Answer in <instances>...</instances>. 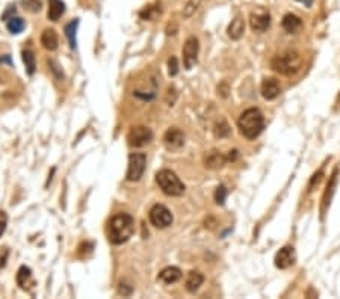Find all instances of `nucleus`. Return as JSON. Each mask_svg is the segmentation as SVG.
Here are the masks:
<instances>
[{
	"mask_svg": "<svg viewBox=\"0 0 340 299\" xmlns=\"http://www.w3.org/2000/svg\"><path fill=\"white\" fill-rule=\"evenodd\" d=\"M153 139V132L148 129V127H144V125H139V127H133L129 135H127V142L130 147H135V148H141L147 144H150Z\"/></svg>",
	"mask_w": 340,
	"mask_h": 299,
	"instance_id": "nucleus-6",
	"label": "nucleus"
},
{
	"mask_svg": "<svg viewBox=\"0 0 340 299\" xmlns=\"http://www.w3.org/2000/svg\"><path fill=\"white\" fill-rule=\"evenodd\" d=\"M204 283V275L201 273V272H198V270H192L189 275H187V280H186V289H187V292H190V293H195L198 289H200V286Z\"/></svg>",
	"mask_w": 340,
	"mask_h": 299,
	"instance_id": "nucleus-15",
	"label": "nucleus"
},
{
	"mask_svg": "<svg viewBox=\"0 0 340 299\" xmlns=\"http://www.w3.org/2000/svg\"><path fill=\"white\" fill-rule=\"evenodd\" d=\"M26 28V23H25V20L23 18H20V17H11L8 22H6V29L9 30V33H12V35H18V33H22L23 30Z\"/></svg>",
	"mask_w": 340,
	"mask_h": 299,
	"instance_id": "nucleus-20",
	"label": "nucleus"
},
{
	"mask_svg": "<svg viewBox=\"0 0 340 299\" xmlns=\"http://www.w3.org/2000/svg\"><path fill=\"white\" fill-rule=\"evenodd\" d=\"M336 183H337V169L333 173L331 180H330V183H328V186H327V190H325V194H324V200H322V211H325L327 206H330V200H331V197H333V194H334Z\"/></svg>",
	"mask_w": 340,
	"mask_h": 299,
	"instance_id": "nucleus-19",
	"label": "nucleus"
},
{
	"mask_svg": "<svg viewBox=\"0 0 340 299\" xmlns=\"http://www.w3.org/2000/svg\"><path fill=\"white\" fill-rule=\"evenodd\" d=\"M168 73H169V76H176L179 73V60L174 56L168 60Z\"/></svg>",
	"mask_w": 340,
	"mask_h": 299,
	"instance_id": "nucleus-29",
	"label": "nucleus"
},
{
	"mask_svg": "<svg viewBox=\"0 0 340 299\" xmlns=\"http://www.w3.org/2000/svg\"><path fill=\"white\" fill-rule=\"evenodd\" d=\"M245 32V23H244V18L241 15H238L235 20H231L228 29H227V33L231 39H239Z\"/></svg>",
	"mask_w": 340,
	"mask_h": 299,
	"instance_id": "nucleus-16",
	"label": "nucleus"
},
{
	"mask_svg": "<svg viewBox=\"0 0 340 299\" xmlns=\"http://www.w3.org/2000/svg\"><path fill=\"white\" fill-rule=\"evenodd\" d=\"M41 44L46 50H56L58 46H59V38H58V33L55 32V29H46L41 33Z\"/></svg>",
	"mask_w": 340,
	"mask_h": 299,
	"instance_id": "nucleus-12",
	"label": "nucleus"
},
{
	"mask_svg": "<svg viewBox=\"0 0 340 299\" xmlns=\"http://www.w3.org/2000/svg\"><path fill=\"white\" fill-rule=\"evenodd\" d=\"M77 26H79V20H74V22H71L65 26V35L68 38V42H70L71 49H76V46H77V41H76Z\"/></svg>",
	"mask_w": 340,
	"mask_h": 299,
	"instance_id": "nucleus-22",
	"label": "nucleus"
},
{
	"mask_svg": "<svg viewBox=\"0 0 340 299\" xmlns=\"http://www.w3.org/2000/svg\"><path fill=\"white\" fill-rule=\"evenodd\" d=\"M148 218H150V222L155 225L156 228H160V230H163V228H166L173 224V213L162 204L153 206L150 213H148Z\"/></svg>",
	"mask_w": 340,
	"mask_h": 299,
	"instance_id": "nucleus-7",
	"label": "nucleus"
},
{
	"mask_svg": "<svg viewBox=\"0 0 340 299\" xmlns=\"http://www.w3.org/2000/svg\"><path fill=\"white\" fill-rule=\"evenodd\" d=\"M14 15H15V6H14V8H12V6H9V8L6 9V12L2 15V20L8 22V20H9L11 17H14Z\"/></svg>",
	"mask_w": 340,
	"mask_h": 299,
	"instance_id": "nucleus-31",
	"label": "nucleus"
},
{
	"mask_svg": "<svg viewBox=\"0 0 340 299\" xmlns=\"http://www.w3.org/2000/svg\"><path fill=\"white\" fill-rule=\"evenodd\" d=\"M227 162V157H224L221 153L218 151H212L207 159H206V166L207 168H212V169H217V168H221L224 163Z\"/></svg>",
	"mask_w": 340,
	"mask_h": 299,
	"instance_id": "nucleus-21",
	"label": "nucleus"
},
{
	"mask_svg": "<svg viewBox=\"0 0 340 299\" xmlns=\"http://www.w3.org/2000/svg\"><path fill=\"white\" fill-rule=\"evenodd\" d=\"M198 50H200L198 39H197L195 36H189V38L186 39L185 47H183V62H185V68L190 70V68L197 63Z\"/></svg>",
	"mask_w": 340,
	"mask_h": 299,
	"instance_id": "nucleus-9",
	"label": "nucleus"
},
{
	"mask_svg": "<svg viewBox=\"0 0 340 299\" xmlns=\"http://www.w3.org/2000/svg\"><path fill=\"white\" fill-rule=\"evenodd\" d=\"M272 68L280 73V74H286V76H290V74H295L300 67H301V56L295 52H287L284 55H279L275 56L272 62H271Z\"/></svg>",
	"mask_w": 340,
	"mask_h": 299,
	"instance_id": "nucleus-4",
	"label": "nucleus"
},
{
	"mask_svg": "<svg viewBox=\"0 0 340 299\" xmlns=\"http://www.w3.org/2000/svg\"><path fill=\"white\" fill-rule=\"evenodd\" d=\"M301 2H303V3H306L307 6H310V5H311V0H301Z\"/></svg>",
	"mask_w": 340,
	"mask_h": 299,
	"instance_id": "nucleus-35",
	"label": "nucleus"
},
{
	"mask_svg": "<svg viewBox=\"0 0 340 299\" xmlns=\"http://www.w3.org/2000/svg\"><path fill=\"white\" fill-rule=\"evenodd\" d=\"M295 262V251L292 246H284L281 248L277 255H275V266L279 269H287L293 265Z\"/></svg>",
	"mask_w": 340,
	"mask_h": 299,
	"instance_id": "nucleus-11",
	"label": "nucleus"
},
{
	"mask_svg": "<svg viewBox=\"0 0 340 299\" xmlns=\"http://www.w3.org/2000/svg\"><path fill=\"white\" fill-rule=\"evenodd\" d=\"M204 3V0H189L187 3H186V6L183 8V17L185 18H189V17H192L198 9H200V6Z\"/></svg>",
	"mask_w": 340,
	"mask_h": 299,
	"instance_id": "nucleus-24",
	"label": "nucleus"
},
{
	"mask_svg": "<svg viewBox=\"0 0 340 299\" xmlns=\"http://www.w3.org/2000/svg\"><path fill=\"white\" fill-rule=\"evenodd\" d=\"M6 225H8V215L3 210H0V238L6 231Z\"/></svg>",
	"mask_w": 340,
	"mask_h": 299,
	"instance_id": "nucleus-30",
	"label": "nucleus"
},
{
	"mask_svg": "<svg viewBox=\"0 0 340 299\" xmlns=\"http://www.w3.org/2000/svg\"><path fill=\"white\" fill-rule=\"evenodd\" d=\"M225 198H227V189H225V186L221 184V186H218L217 192H215V201L218 204H224Z\"/></svg>",
	"mask_w": 340,
	"mask_h": 299,
	"instance_id": "nucleus-28",
	"label": "nucleus"
},
{
	"mask_svg": "<svg viewBox=\"0 0 340 299\" xmlns=\"http://www.w3.org/2000/svg\"><path fill=\"white\" fill-rule=\"evenodd\" d=\"M301 26H303V23H301V18H300V17H296V15H293V14L284 15V18H283V28H284L286 32L295 33V32H298V30L301 29Z\"/></svg>",
	"mask_w": 340,
	"mask_h": 299,
	"instance_id": "nucleus-18",
	"label": "nucleus"
},
{
	"mask_svg": "<svg viewBox=\"0 0 340 299\" xmlns=\"http://www.w3.org/2000/svg\"><path fill=\"white\" fill-rule=\"evenodd\" d=\"M127 284H124V283H121V287H120V293H123L124 296H130V293H132V287H125Z\"/></svg>",
	"mask_w": 340,
	"mask_h": 299,
	"instance_id": "nucleus-33",
	"label": "nucleus"
},
{
	"mask_svg": "<svg viewBox=\"0 0 340 299\" xmlns=\"http://www.w3.org/2000/svg\"><path fill=\"white\" fill-rule=\"evenodd\" d=\"M163 144L166 150L169 151H176V150L182 148L185 144V135L180 129L177 127H171L166 130L165 136H163Z\"/></svg>",
	"mask_w": 340,
	"mask_h": 299,
	"instance_id": "nucleus-10",
	"label": "nucleus"
},
{
	"mask_svg": "<svg viewBox=\"0 0 340 299\" xmlns=\"http://www.w3.org/2000/svg\"><path fill=\"white\" fill-rule=\"evenodd\" d=\"M25 8L29 11V12H39L41 11V0H22Z\"/></svg>",
	"mask_w": 340,
	"mask_h": 299,
	"instance_id": "nucleus-27",
	"label": "nucleus"
},
{
	"mask_svg": "<svg viewBox=\"0 0 340 299\" xmlns=\"http://www.w3.org/2000/svg\"><path fill=\"white\" fill-rule=\"evenodd\" d=\"M249 23H251V28L256 32H265V30L269 28L271 25V15L266 9L263 8H257L256 11L251 12V17H249Z\"/></svg>",
	"mask_w": 340,
	"mask_h": 299,
	"instance_id": "nucleus-8",
	"label": "nucleus"
},
{
	"mask_svg": "<svg viewBox=\"0 0 340 299\" xmlns=\"http://www.w3.org/2000/svg\"><path fill=\"white\" fill-rule=\"evenodd\" d=\"M182 278V272L179 268H174V266H169V268H165L159 273V280L163 281L165 284H173V283H177L179 280Z\"/></svg>",
	"mask_w": 340,
	"mask_h": 299,
	"instance_id": "nucleus-17",
	"label": "nucleus"
},
{
	"mask_svg": "<svg viewBox=\"0 0 340 299\" xmlns=\"http://www.w3.org/2000/svg\"><path fill=\"white\" fill-rule=\"evenodd\" d=\"M321 179H322V171H317L314 176H313V179H311V181H310V187H313L314 184H317L319 181H321Z\"/></svg>",
	"mask_w": 340,
	"mask_h": 299,
	"instance_id": "nucleus-32",
	"label": "nucleus"
},
{
	"mask_svg": "<svg viewBox=\"0 0 340 299\" xmlns=\"http://www.w3.org/2000/svg\"><path fill=\"white\" fill-rule=\"evenodd\" d=\"M279 94L280 85L275 79L269 77V79H265V80L262 82V95H263L266 100H274V98H277Z\"/></svg>",
	"mask_w": 340,
	"mask_h": 299,
	"instance_id": "nucleus-13",
	"label": "nucleus"
},
{
	"mask_svg": "<svg viewBox=\"0 0 340 299\" xmlns=\"http://www.w3.org/2000/svg\"><path fill=\"white\" fill-rule=\"evenodd\" d=\"M236 157H238V151L235 150V151H230V154H228V157H227V159H228V160H235Z\"/></svg>",
	"mask_w": 340,
	"mask_h": 299,
	"instance_id": "nucleus-34",
	"label": "nucleus"
},
{
	"mask_svg": "<svg viewBox=\"0 0 340 299\" xmlns=\"http://www.w3.org/2000/svg\"><path fill=\"white\" fill-rule=\"evenodd\" d=\"M147 165V156L144 153H132L129 156V166H127V174L125 179L129 181H138L144 176Z\"/></svg>",
	"mask_w": 340,
	"mask_h": 299,
	"instance_id": "nucleus-5",
	"label": "nucleus"
},
{
	"mask_svg": "<svg viewBox=\"0 0 340 299\" xmlns=\"http://www.w3.org/2000/svg\"><path fill=\"white\" fill-rule=\"evenodd\" d=\"M238 127L247 139H256L265 129V118L259 109L251 108L241 115Z\"/></svg>",
	"mask_w": 340,
	"mask_h": 299,
	"instance_id": "nucleus-2",
	"label": "nucleus"
},
{
	"mask_svg": "<svg viewBox=\"0 0 340 299\" xmlns=\"http://www.w3.org/2000/svg\"><path fill=\"white\" fill-rule=\"evenodd\" d=\"M156 183L168 197H180L185 194V184L169 169H160L156 174Z\"/></svg>",
	"mask_w": 340,
	"mask_h": 299,
	"instance_id": "nucleus-3",
	"label": "nucleus"
},
{
	"mask_svg": "<svg viewBox=\"0 0 340 299\" xmlns=\"http://www.w3.org/2000/svg\"><path fill=\"white\" fill-rule=\"evenodd\" d=\"M22 55H23V62H25V65H26V71H28L29 76H32V74L35 73V68H36L35 55H33L32 50H23Z\"/></svg>",
	"mask_w": 340,
	"mask_h": 299,
	"instance_id": "nucleus-23",
	"label": "nucleus"
},
{
	"mask_svg": "<svg viewBox=\"0 0 340 299\" xmlns=\"http://www.w3.org/2000/svg\"><path fill=\"white\" fill-rule=\"evenodd\" d=\"M135 221L129 213H118L109 221L108 238L112 245H123L133 236Z\"/></svg>",
	"mask_w": 340,
	"mask_h": 299,
	"instance_id": "nucleus-1",
	"label": "nucleus"
},
{
	"mask_svg": "<svg viewBox=\"0 0 340 299\" xmlns=\"http://www.w3.org/2000/svg\"><path fill=\"white\" fill-rule=\"evenodd\" d=\"M29 278H31V269L28 266H22L18 269V272H17V283H18V286L25 289Z\"/></svg>",
	"mask_w": 340,
	"mask_h": 299,
	"instance_id": "nucleus-25",
	"label": "nucleus"
},
{
	"mask_svg": "<svg viewBox=\"0 0 340 299\" xmlns=\"http://www.w3.org/2000/svg\"><path fill=\"white\" fill-rule=\"evenodd\" d=\"M65 12V3L62 0H49V11L47 17L52 22H58Z\"/></svg>",
	"mask_w": 340,
	"mask_h": 299,
	"instance_id": "nucleus-14",
	"label": "nucleus"
},
{
	"mask_svg": "<svg viewBox=\"0 0 340 299\" xmlns=\"http://www.w3.org/2000/svg\"><path fill=\"white\" fill-rule=\"evenodd\" d=\"M215 135L219 136V138H224V136H228V135H230V127H228V124L224 120L217 122V125H215Z\"/></svg>",
	"mask_w": 340,
	"mask_h": 299,
	"instance_id": "nucleus-26",
	"label": "nucleus"
}]
</instances>
